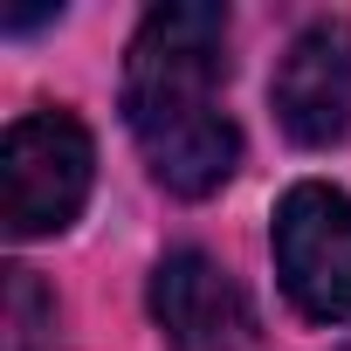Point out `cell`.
<instances>
[{"instance_id": "cell-2", "label": "cell", "mask_w": 351, "mask_h": 351, "mask_svg": "<svg viewBox=\"0 0 351 351\" xmlns=\"http://www.w3.org/2000/svg\"><path fill=\"white\" fill-rule=\"evenodd\" d=\"M90 172H97V152L69 110L14 117L0 138V221H8V234L35 241L69 228L90 200Z\"/></svg>"}, {"instance_id": "cell-6", "label": "cell", "mask_w": 351, "mask_h": 351, "mask_svg": "<svg viewBox=\"0 0 351 351\" xmlns=\"http://www.w3.org/2000/svg\"><path fill=\"white\" fill-rule=\"evenodd\" d=\"M49 330H56V303L28 269H8V351H35Z\"/></svg>"}, {"instance_id": "cell-3", "label": "cell", "mask_w": 351, "mask_h": 351, "mask_svg": "<svg viewBox=\"0 0 351 351\" xmlns=\"http://www.w3.org/2000/svg\"><path fill=\"white\" fill-rule=\"evenodd\" d=\"M276 276L310 324L351 317V193L303 180L276 207Z\"/></svg>"}, {"instance_id": "cell-1", "label": "cell", "mask_w": 351, "mask_h": 351, "mask_svg": "<svg viewBox=\"0 0 351 351\" xmlns=\"http://www.w3.org/2000/svg\"><path fill=\"white\" fill-rule=\"evenodd\" d=\"M221 76L228 14L214 0H172L145 14L124 62V117L158 186H172L180 200L221 193L241 165V131L221 110Z\"/></svg>"}, {"instance_id": "cell-5", "label": "cell", "mask_w": 351, "mask_h": 351, "mask_svg": "<svg viewBox=\"0 0 351 351\" xmlns=\"http://www.w3.org/2000/svg\"><path fill=\"white\" fill-rule=\"evenodd\" d=\"M276 117L296 145H337L351 131V28H303L276 69Z\"/></svg>"}, {"instance_id": "cell-4", "label": "cell", "mask_w": 351, "mask_h": 351, "mask_svg": "<svg viewBox=\"0 0 351 351\" xmlns=\"http://www.w3.org/2000/svg\"><path fill=\"white\" fill-rule=\"evenodd\" d=\"M152 324L165 330L172 351H248L255 344V310L241 282L200 248H172L152 269Z\"/></svg>"}]
</instances>
